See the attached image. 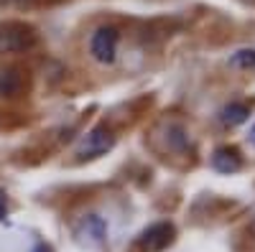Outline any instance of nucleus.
I'll return each mask as SVG.
<instances>
[{"instance_id":"obj_4","label":"nucleus","mask_w":255,"mask_h":252,"mask_svg":"<svg viewBox=\"0 0 255 252\" xmlns=\"http://www.w3.org/2000/svg\"><path fill=\"white\" fill-rule=\"evenodd\" d=\"M174 224H168V222H158L153 227H148L145 232L138 237V247L143 252H161L166 250L168 245L174 242Z\"/></svg>"},{"instance_id":"obj_12","label":"nucleus","mask_w":255,"mask_h":252,"mask_svg":"<svg viewBox=\"0 0 255 252\" xmlns=\"http://www.w3.org/2000/svg\"><path fill=\"white\" fill-rule=\"evenodd\" d=\"M250 143L255 145V125H253V130H250Z\"/></svg>"},{"instance_id":"obj_10","label":"nucleus","mask_w":255,"mask_h":252,"mask_svg":"<svg viewBox=\"0 0 255 252\" xmlns=\"http://www.w3.org/2000/svg\"><path fill=\"white\" fill-rule=\"evenodd\" d=\"M5 212H8V196H5L3 188H0V219L5 217Z\"/></svg>"},{"instance_id":"obj_7","label":"nucleus","mask_w":255,"mask_h":252,"mask_svg":"<svg viewBox=\"0 0 255 252\" xmlns=\"http://www.w3.org/2000/svg\"><path fill=\"white\" fill-rule=\"evenodd\" d=\"M248 115H250V104L248 102H230V104H225V107L220 110V120L225 125H230V128L245 122Z\"/></svg>"},{"instance_id":"obj_5","label":"nucleus","mask_w":255,"mask_h":252,"mask_svg":"<svg viewBox=\"0 0 255 252\" xmlns=\"http://www.w3.org/2000/svg\"><path fill=\"white\" fill-rule=\"evenodd\" d=\"M212 168L220 173H235L243 168V156L238 148H230V145H222V148L215 151L212 156Z\"/></svg>"},{"instance_id":"obj_13","label":"nucleus","mask_w":255,"mask_h":252,"mask_svg":"<svg viewBox=\"0 0 255 252\" xmlns=\"http://www.w3.org/2000/svg\"><path fill=\"white\" fill-rule=\"evenodd\" d=\"M243 3H255V0H243Z\"/></svg>"},{"instance_id":"obj_9","label":"nucleus","mask_w":255,"mask_h":252,"mask_svg":"<svg viewBox=\"0 0 255 252\" xmlns=\"http://www.w3.org/2000/svg\"><path fill=\"white\" fill-rule=\"evenodd\" d=\"M232 69H255V49H243L230 56Z\"/></svg>"},{"instance_id":"obj_11","label":"nucleus","mask_w":255,"mask_h":252,"mask_svg":"<svg viewBox=\"0 0 255 252\" xmlns=\"http://www.w3.org/2000/svg\"><path fill=\"white\" fill-rule=\"evenodd\" d=\"M31 252H51V247H49V245H44V242H38Z\"/></svg>"},{"instance_id":"obj_2","label":"nucleus","mask_w":255,"mask_h":252,"mask_svg":"<svg viewBox=\"0 0 255 252\" xmlns=\"http://www.w3.org/2000/svg\"><path fill=\"white\" fill-rule=\"evenodd\" d=\"M115 145V135L108 125H95V128L84 135L77 145V156L79 158H97L105 156L108 151H113Z\"/></svg>"},{"instance_id":"obj_1","label":"nucleus","mask_w":255,"mask_h":252,"mask_svg":"<svg viewBox=\"0 0 255 252\" xmlns=\"http://www.w3.org/2000/svg\"><path fill=\"white\" fill-rule=\"evenodd\" d=\"M36 44V33L26 23H0V54H18Z\"/></svg>"},{"instance_id":"obj_3","label":"nucleus","mask_w":255,"mask_h":252,"mask_svg":"<svg viewBox=\"0 0 255 252\" xmlns=\"http://www.w3.org/2000/svg\"><path fill=\"white\" fill-rule=\"evenodd\" d=\"M118 41H120L118 28L102 26V28H97V31L92 33L90 51H92V56L100 61V64H113V61H115V54H118Z\"/></svg>"},{"instance_id":"obj_8","label":"nucleus","mask_w":255,"mask_h":252,"mask_svg":"<svg viewBox=\"0 0 255 252\" xmlns=\"http://www.w3.org/2000/svg\"><path fill=\"white\" fill-rule=\"evenodd\" d=\"M23 89V77L18 69H5L0 72V97H15Z\"/></svg>"},{"instance_id":"obj_6","label":"nucleus","mask_w":255,"mask_h":252,"mask_svg":"<svg viewBox=\"0 0 255 252\" xmlns=\"http://www.w3.org/2000/svg\"><path fill=\"white\" fill-rule=\"evenodd\" d=\"M105 222H102V217H97V214H90L87 219L82 222V227H79V237L82 240H87V242H92V245H100L102 240H105Z\"/></svg>"}]
</instances>
